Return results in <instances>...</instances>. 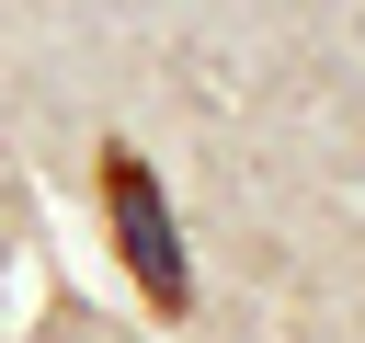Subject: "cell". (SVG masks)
I'll return each mask as SVG.
<instances>
[{"label": "cell", "mask_w": 365, "mask_h": 343, "mask_svg": "<svg viewBox=\"0 0 365 343\" xmlns=\"http://www.w3.org/2000/svg\"><path fill=\"white\" fill-rule=\"evenodd\" d=\"M103 229H114V263L137 274V297L160 320H194V263H182V229H171V194L125 137L103 149Z\"/></svg>", "instance_id": "obj_1"}]
</instances>
